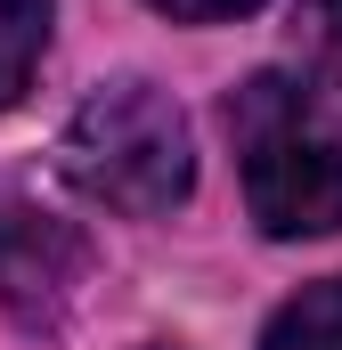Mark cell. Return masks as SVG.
Returning a JSON list of instances; mask_svg holds the SVG:
<instances>
[{
	"mask_svg": "<svg viewBox=\"0 0 342 350\" xmlns=\"http://www.w3.org/2000/svg\"><path fill=\"white\" fill-rule=\"evenodd\" d=\"M237 163H245V204L269 237H326L342 228V114L318 90L253 74L228 98Z\"/></svg>",
	"mask_w": 342,
	"mask_h": 350,
	"instance_id": "6da1fadb",
	"label": "cell"
},
{
	"mask_svg": "<svg viewBox=\"0 0 342 350\" xmlns=\"http://www.w3.org/2000/svg\"><path fill=\"white\" fill-rule=\"evenodd\" d=\"M57 172L106 212H171L196 179L187 114L155 82H106L57 139Z\"/></svg>",
	"mask_w": 342,
	"mask_h": 350,
	"instance_id": "7a4b0ae2",
	"label": "cell"
},
{
	"mask_svg": "<svg viewBox=\"0 0 342 350\" xmlns=\"http://www.w3.org/2000/svg\"><path fill=\"white\" fill-rule=\"evenodd\" d=\"M82 269H90V245L33 212V204H0V301L25 318V326H57V310L82 293Z\"/></svg>",
	"mask_w": 342,
	"mask_h": 350,
	"instance_id": "3957f363",
	"label": "cell"
},
{
	"mask_svg": "<svg viewBox=\"0 0 342 350\" xmlns=\"http://www.w3.org/2000/svg\"><path fill=\"white\" fill-rule=\"evenodd\" d=\"M261 350H342V277L326 285H302L277 318H269V334Z\"/></svg>",
	"mask_w": 342,
	"mask_h": 350,
	"instance_id": "277c9868",
	"label": "cell"
},
{
	"mask_svg": "<svg viewBox=\"0 0 342 350\" xmlns=\"http://www.w3.org/2000/svg\"><path fill=\"white\" fill-rule=\"evenodd\" d=\"M49 49V0H0V106H16Z\"/></svg>",
	"mask_w": 342,
	"mask_h": 350,
	"instance_id": "5b68a950",
	"label": "cell"
},
{
	"mask_svg": "<svg viewBox=\"0 0 342 350\" xmlns=\"http://www.w3.org/2000/svg\"><path fill=\"white\" fill-rule=\"evenodd\" d=\"M310 49H318V66L342 82V0H310Z\"/></svg>",
	"mask_w": 342,
	"mask_h": 350,
	"instance_id": "8992f818",
	"label": "cell"
},
{
	"mask_svg": "<svg viewBox=\"0 0 342 350\" xmlns=\"http://www.w3.org/2000/svg\"><path fill=\"white\" fill-rule=\"evenodd\" d=\"M163 16H187V25H220V16H245V8H261V0H155Z\"/></svg>",
	"mask_w": 342,
	"mask_h": 350,
	"instance_id": "52a82bcc",
	"label": "cell"
}]
</instances>
